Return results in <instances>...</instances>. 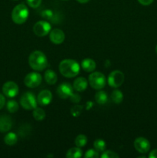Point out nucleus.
Masks as SVG:
<instances>
[{
    "mask_svg": "<svg viewBox=\"0 0 157 158\" xmlns=\"http://www.w3.org/2000/svg\"><path fill=\"white\" fill-rule=\"evenodd\" d=\"M4 141L9 146H12V145H15V143L18 141V137H17L16 134L13 132L8 133L4 137Z\"/></svg>",
    "mask_w": 157,
    "mask_h": 158,
    "instance_id": "obj_20",
    "label": "nucleus"
},
{
    "mask_svg": "<svg viewBox=\"0 0 157 158\" xmlns=\"http://www.w3.org/2000/svg\"><path fill=\"white\" fill-rule=\"evenodd\" d=\"M138 1L143 6H149L150 4H152L153 0H138Z\"/></svg>",
    "mask_w": 157,
    "mask_h": 158,
    "instance_id": "obj_32",
    "label": "nucleus"
},
{
    "mask_svg": "<svg viewBox=\"0 0 157 158\" xmlns=\"http://www.w3.org/2000/svg\"><path fill=\"white\" fill-rule=\"evenodd\" d=\"M49 39H50V41L54 44H61L65 40V34L61 29H54L50 32Z\"/></svg>",
    "mask_w": 157,
    "mask_h": 158,
    "instance_id": "obj_12",
    "label": "nucleus"
},
{
    "mask_svg": "<svg viewBox=\"0 0 157 158\" xmlns=\"http://www.w3.org/2000/svg\"><path fill=\"white\" fill-rule=\"evenodd\" d=\"M83 156V151L80 148H70L66 153L67 158H80Z\"/></svg>",
    "mask_w": 157,
    "mask_h": 158,
    "instance_id": "obj_18",
    "label": "nucleus"
},
{
    "mask_svg": "<svg viewBox=\"0 0 157 158\" xmlns=\"http://www.w3.org/2000/svg\"><path fill=\"white\" fill-rule=\"evenodd\" d=\"M5 103H6V98L2 94H0V110L5 106Z\"/></svg>",
    "mask_w": 157,
    "mask_h": 158,
    "instance_id": "obj_33",
    "label": "nucleus"
},
{
    "mask_svg": "<svg viewBox=\"0 0 157 158\" xmlns=\"http://www.w3.org/2000/svg\"><path fill=\"white\" fill-rule=\"evenodd\" d=\"M42 15L43 18L45 19H50L52 17H53V12L50 10V9H46V10L43 11L42 12Z\"/></svg>",
    "mask_w": 157,
    "mask_h": 158,
    "instance_id": "obj_30",
    "label": "nucleus"
},
{
    "mask_svg": "<svg viewBox=\"0 0 157 158\" xmlns=\"http://www.w3.org/2000/svg\"><path fill=\"white\" fill-rule=\"evenodd\" d=\"M102 158H119V155L116 153L112 151H103V154L101 155Z\"/></svg>",
    "mask_w": 157,
    "mask_h": 158,
    "instance_id": "obj_27",
    "label": "nucleus"
},
{
    "mask_svg": "<svg viewBox=\"0 0 157 158\" xmlns=\"http://www.w3.org/2000/svg\"><path fill=\"white\" fill-rule=\"evenodd\" d=\"M2 92L6 97H9V98H13L18 94V85L15 82H6L2 86Z\"/></svg>",
    "mask_w": 157,
    "mask_h": 158,
    "instance_id": "obj_9",
    "label": "nucleus"
},
{
    "mask_svg": "<svg viewBox=\"0 0 157 158\" xmlns=\"http://www.w3.org/2000/svg\"><path fill=\"white\" fill-rule=\"evenodd\" d=\"M88 82L84 77H78L75 79L73 83V88L78 92H83L87 88Z\"/></svg>",
    "mask_w": 157,
    "mask_h": 158,
    "instance_id": "obj_15",
    "label": "nucleus"
},
{
    "mask_svg": "<svg viewBox=\"0 0 157 158\" xmlns=\"http://www.w3.org/2000/svg\"><path fill=\"white\" fill-rule=\"evenodd\" d=\"M26 1H27L28 5L33 9L38 8L42 3V0H26Z\"/></svg>",
    "mask_w": 157,
    "mask_h": 158,
    "instance_id": "obj_29",
    "label": "nucleus"
},
{
    "mask_svg": "<svg viewBox=\"0 0 157 158\" xmlns=\"http://www.w3.org/2000/svg\"><path fill=\"white\" fill-rule=\"evenodd\" d=\"M111 99H112V102L116 104H119L123 102V94L119 89H115L111 94Z\"/></svg>",
    "mask_w": 157,
    "mask_h": 158,
    "instance_id": "obj_21",
    "label": "nucleus"
},
{
    "mask_svg": "<svg viewBox=\"0 0 157 158\" xmlns=\"http://www.w3.org/2000/svg\"><path fill=\"white\" fill-rule=\"evenodd\" d=\"M57 95L62 99H68L73 93V87L69 83H62L57 87Z\"/></svg>",
    "mask_w": 157,
    "mask_h": 158,
    "instance_id": "obj_10",
    "label": "nucleus"
},
{
    "mask_svg": "<svg viewBox=\"0 0 157 158\" xmlns=\"http://www.w3.org/2000/svg\"><path fill=\"white\" fill-rule=\"evenodd\" d=\"M42 76L39 73L35 72L29 73L26 76L24 79V83L27 87L35 88L40 85L42 83Z\"/></svg>",
    "mask_w": 157,
    "mask_h": 158,
    "instance_id": "obj_8",
    "label": "nucleus"
},
{
    "mask_svg": "<svg viewBox=\"0 0 157 158\" xmlns=\"http://www.w3.org/2000/svg\"><path fill=\"white\" fill-rule=\"evenodd\" d=\"M50 31L51 25L46 21H38L33 26V32L37 36H46Z\"/></svg>",
    "mask_w": 157,
    "mask_h": 158,
    "instance_id": "obj_7",
    "label": "nucleus"
},
{
    "mask_svg": "<svg viewBox=\"0 0 157 158\" xmlns=\"http://www.w3.org/2000/svg\"><path fill=\"white\" fill-rule=\"evenodd\" d=\"M79 3H86L89 1V0H77Z\"/></svg>",
    "mask_w": 157,
    "mask_h": 158,
    "instance_id": "obj_35",
    "label": "nucleus"
},
{
    "mask_svg": "<svg viewBox=\"0 0 157 158\" xmlns=\"http://www.w3.org/2000/svg\"><path fill=\"white\" fill-rule=\"evenodd\" d=\"M89 83L95 89H101L106 86V77L100 72H94L89 75Z\"/></svg>",
    "mask_w": 157,
    "mask_h": 158,
    "instance_id": "obj_4",
    "label": "nucleus"
},
{
    "mask_svg": "<svg viewBox=\"0 0 157 158\" xmlns=\"http://www.w3.org/2000/svg\"><path fill=\"white\" fill-rule=\"evenodd\" d=\"M52 100V94L48 89H45L40 92L37 97V102L41 106H47Z\"/></svg>",
    "mask_w": 157,
    "mask_h": 158,
    "instance_id": "obj_13",
    "label": "nucleus"
},
{
    "mask_svg": "<svg viewBox=\"0 0 157 158\" xmlns=\"http://www.w3.org/2000/svg\"><path fill=\"white\" fill-rule=\"evenodd\" d=\"M155 52H156V53H157V46H156V47H155Z\"/></svg>",
    "mask_w": 157,
    "mask_h": 158,
    "instance_id": "obj_36",
    "label": "nucleus"
},
{
    "mask_svg": "<svg viewBox=\"0 0 157 158\" xmlns=\"http://www.w3.org/2000/svg\"><path fill=\"white\" fill-rule=\"evenodd\" d=\"M82 68L84 69L86 72H93L95 69V62L93 60L89 58H86L85 60H83L81 63Z\"/></svg>",
    "mask_w": 157,
    "mask_h": 158,
    "instance_id": "obj_16",
    "label": "nucleus"
},
{
    "mask_svg": "<svg viewBox=\"0 0 157 158\" xmlns=\"http://www.w3.org/2000/svg\"><path fill=\"white\" fill-rule=\"evenodd\" d=\"M44 78L46 80V83L49 85L55 84L57 82V80H58L56 73L53 70H52V69H48V70H46L45 72Z\"/></svg>",
    "mask_w": 157,
    "mask_h": 158,
    "instance_id": "obj_17",
    "label": "nucleus"
},
{
    "mask_svg": "<svg viewBox=\"0 0 157 158\" xmlns=\"http://www.w3.org/2000/svg\"><path fill=\"white\" fill-rule=\"evenodd\" d=\"M93 145L95 149L98 152H103V151H105L106 148V142L103 140H102V139H97V140H95Z\"/></svg>",
    "mask_w": 157,
    "mask_h": 158,
    "instance_id": "obj_23",
    "label": "nucleus"
},
{
    "mask_svg": "<svg viewBox=\"0 0 157 158\" xmlns=\"http://www.w3.org/2000/svg\"><path fill=\"white\" fill-rule=\"evenodd\" d=\"M95 100L97 103L100 105L105 104L108 101V95L105 91L100 90L97 92L95 95Z\"/></svg>",
    "mask_w": 157,
    "mask_h": 158,
    "instance_id": "obj_19",
    "label": "nucleus"
},
{
    "mask_svg": "<svg viewBox=\"0 0 157 158\" xmlns=\"http://www.w3.org/2000/svg\"><path fill=\"white\" fill-rule=\"evenodd\" d=\"M6 107L9 112L10 113H15L18 110V104L15 100H9L7 103Z\"/></svg>",
    "mask_w": 157,
    "mask_h": 158,
    "instance_id": "obj_25",
    "label": "nucleus"
},
{
    "mask_svg": "<svg viewBox=\"0 0 157 158\" xmlns=\"http://www.w3.org/2000/svg\"><path fill=\"white\" fill-rule=\"evenodd\" d=\"M12 127V118L9 116H0V132H8Z\"/></svg>",
    "mask_w": 157,
    "mask_h": 158,
    "instance_id": "obj_14",
    "label": "nucleus"
},
{
    "mask_svg": "<svg viewBox=\"0 0 157 158\" xmlns=\"http://www.w3.org/2000/svg\"><path fill=\"white\" fill-rule=\"evenodd\" d=\"M87 137L86 136L83 135V134H79L76 137L75 140V143L78 148H83L87 143Z\"/></svg>",
    "mask_w": 157,
    "mask_h": 158,
    "instance_id": "obj_24",
    "label": "nucleus"
},
{
    "mask_svg": "<svg viewBox=\"0 0 157 158\" xmlns=\"http://www.w3.org/2000/svg\"><path fill=\"white\" fill-rule=\"evenodd\" d=\"M29 64L32 69L36 71L44 70L48 66L46 55L41 51H34L29 57Z\"/></svg>",
    "mask_w": 157,
    "mask_h": 158,
    "instance_id": "obj_2",
    "label": "nucleus"
},
{
    "mask_svg": "<svg viewBox=\"0 0 157 158\" xmlns=\"http://www.w3.org/2000/svg\"><path fill=\"white\" fill-rule=\"evenodd\" d=\"M37 100L35 95L31 92H26L20 98V104L26 110H31L36 108Z\"/></svg>",
    "mask_w": 157,
    "mask_h": 158,
    "instance_id": "obj_5",
    "label": "nucleus"
},
{
    "mask_svg": "<svg viewBox=\"0 0 157 158\" xmlns=\"http://www.w3.org/2000/svg\"><path fill=\"white\" fill-rule=\"evenodd\" d=\"M125 76L122 71L114 70L108 77V84L113 88L119 87L124 82Z\"/></svg>",
    "mask_w": 157,
    "mask_h": 158,
    "instance_id": "obj_6",
    "label": "nucleus"
},
{
    "mask_svg": "<svg viewBox=\"0 0 157 158\" xmlns=\"http://www.w3.org/2000/svg\"><path fill=\"white\" fill-rule=\"evenodd\" d=\"M149 157L150 158H157V149L153 150L150 152V154H149Z\"/></svg>",
    "mask_w": 157,
    "mask_h": 158,
    "instance_id": "obj_34",
    "label": "nucleus"
},
{
    "mask_svg": "<svg viewBox=\"0 0 157 158\" xmlns=\"http://www.w3.org/2000/svg\"><path fill=\"white\" fill-rule=\"evenodd\" d=\"M32 115L35 120H38V121H42L45 119L46 117V112L44 111V110H42V108H35L33 110V113H32Z\"/></svg>",
    "mask_w": 157,
    "mask_h": 158,
    "instance_id": "obj_22",
    "label": "nucleus"
},
{
    "mask_svg": "<svg viewBox=\"0 0 157 158\" xmlns=\"http://www.w3.org/2000/svg\"><path fill=\"white\" fill-rule=\"evenodd\" d=\"M69 99H70L71 101L74 103H79L80 100H81V97H80V96L76 94H74V93H72V94L70 96Z\"/></svg>",
    "mask_w": 157,
    "mask_h": 158,
    "instance_id": "obj_31",
    "label": "nucleus"
},
{
    "mask_svg": "<svg viewBox=\"0 0 157 158\" xmlns=\"http://www.w3.org/2000/svg\"><path fill=\"white\" fill-rule=\"evenodd\" d=\"M29 16V9L24 4L15 6L12 12V19L15 24H23Z\"/></svg>",
    "mask_w": 157,
    "mask_h": 158,
    "instance_id": "obj_3",
    "label": "nucleus"
},
{
    "mask_svg": "<svg viewBox=\"0 0 157 158\" xmlns=\"http://www.w3.org/2000/svg\"><path fill=\"white\" fill-rule=\"evenodd\" d=\"M83 106H81V105H75L71 109V114L73 117H78V116L81 114L82 111H83Z\"/></svg>",
    "mask_w": 157,
    "mask_h": 158,
    "instance_id": "obj_26",
    "label": "nucleus"
},
{
    "mask_svg": "<svg viewBox=\"0 0 157 158\" xmlns=\"http://www.w3.org/2000/svg\"><path fill=\"white\" fill-rule=\"evenodd\" d=\"M99 157V154L96 150H88L85 154V157L86 158H98Z\"/></svg>",
    "mask_w": 157,
    "mask_h": 158,
    "instance_id": "obj_28",
    "label": "nucleus"
},
{
    "mask_svg": "<svg viewBox=\"0 0 157 158\" xmlns=\"http://www.w3.org/2000/svg\"><path fill=\"white\" fill-rule=\"evenodd\" d=\"M59 72L63 77L72 78L76 77L80 70V66L76 61L70 59L64 60L59 63Z\"/></svg>",
    "mask_w": 157,
    "mask_h": 158,
    "instance_id": "obj_1",
    "label": "nucleus"
},
{
    "mask_svg": "<svg viewBox=\"0 0 157 158\" xmlns=\"http://www.w3.org/2000/svg\"><path fill=\"white\" fill-rule=\"evenodd\" d=\"M134 148L140 154H146L150 149V143L144 137H138L134 141Z\"/></svg>",
    "mask_w": 157,
    "mask_h": 158,
    "instance_id": "obj_11",
    "label": "nucleus"
},
{
    "mask_svg": "<svg viewBox=\"0 0 157 158\" xmlns=\"http://www.w3.org/2000/svg\"><path fill=\"white\" fill-rule=\"evenodd\" d=\"M62 1H68V0H62Z\"/></svg>",
    "mask_w": 157,
    "mask_h": 158,
    "instance_id": "obj_37",
    "label": "nucleus"
}]
</instances>
